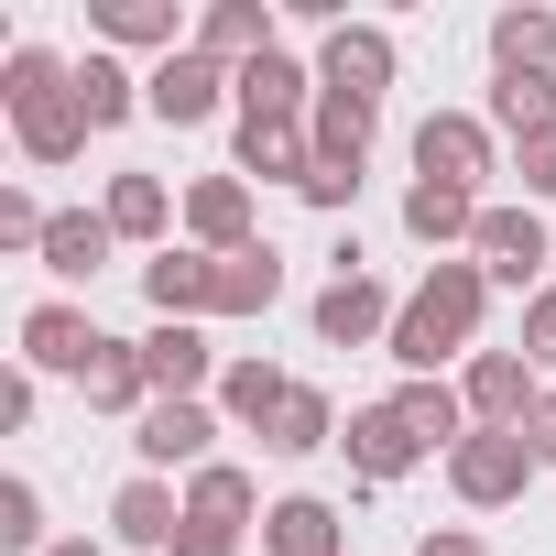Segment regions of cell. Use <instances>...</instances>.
Wrapping results in <instances>:
<instances>
[{"mask_svg":"<svg viewBox=\"0 0 556 556\" xmlns=\"http://www.w3.org/2000/svg\"><path fill=\"white\" fill-rule=\"evenodd\" d=\"M480 306H491V273H480V262H437L426 285L404 295L393 339H382V350L404 361V382H437L447 361L469 371V361H480Z\"/></svg>","mask_w":556,"mask_h":556,"instance_id":"6da1fadb","label":"cell"},{"mask_svg":"<svg viewBox=\"0 0 556 556\" xmlns=\"http://www.w3.org/2000/svg\"><path fill=\"white\" fill-rule=\"evenodd\" d=\"M0 110H12V142H23L34 164H77V153H88L77 66L45 55V45H12V55H0Z\"/></svg>","mask_w":556,"mask_h":556,"instance_id":"7a4b0ae2","label":"cell"},{"mask_svg":"<svg viewBox=\"0 0 556 556\" xmlns=\"http://www.w3.org/2000/svg\"><path fill=\"white\" fill-rule=\"evenodd\" d=\"M545 458H534V437L523 426H469L458 447H447V491L469 502V513H502V502H523V480H534Z\"/></svg>","mask_w":556,"mask_h":556,"instance_id":"3957f363","label":"cell"},{"mask_svg":"<svg viewBox=\"0 0 556 556\" xmlns=\"http://www.w3.org/2000/svg\"><path fill=\"white\" fill-rule=\"evenodd\" d=\"M251 469H229V458H207L197 480H186V523H175V545L164 556H240V523H251Z\"/></svg>","mask_w":556,"mask_h":556,"instance_id":"277c9868","label":"cell"},{"mask_svg":"<svg viewBox=\"0 0 556 556\" xmlns=\"http://www.w3.org/2000/svg\"><path fill=\"white\" fill-rule=\"evenodd\" d=\"M393 317H404V295H382V273H361V251H339L328 295H317V339L328 350H382Z\"/></svg>","mask_w":556,"mask_h":556,"instance_id":"5b68a950","label":"cell"},{"mask_svg":"<svg viewBox=\"0 0 556 556\" xmlns=\"http://www.w3.org/2000/svg\"><path fill=\"white\" fill-rule=\"evenodd\" d=\"M393 66H404V55H393V34H382V23H339V34L317 45V88H328V99H361V110H382Z\"/></svg>","mask_w":556,"mask_h":556,"instance_id":"8992f818","label":"cell"},{"mask_svg":"<svg viewBox=\"0 0 556 556\" xmlns=\"http://www.w3.org/2000/svg\"><path fill=\"white\" fill-rule=\"evenodd\" d=\"M218 99H240V77H229L218 55H197V45H186V55H164V66L142 77V110H153V121H175V131H197Z\"/></svg>","mask_w":556,"mask_h":556,"instance_id":"52a82bcc","label":"cell"},{"mask_svg":"<svg viewBox=\"0 0 556 556\" xmlns=\"http://www.w3.org/2000/svg\"><path fill=\"white\" fill-rule=\"evenodd\" d=\"M142 382H153V404H207V382H218L207 328H197V317H164V328L142 339Z\"/></svg>","mask_w":556,"mask_h":556,"instance_id":"ba28073f","label":"cell"},{"mask_svg":"<svg viewBox=\"0 0 556 556\" xmlns=\"http://www.w3.org/2000/svg\"><path fill=\"white\" fill-rule=\"evenodd\" d=\"M415 175L480 197V175H491V121H469V110H426V121H415Z\"/></svg>","mask_w":556,"mask_h":556,"instance_id":"9c48e42d","label":"cell"},{"mask_svg":"<svg viewBox=\"0 0 556 556\" xmlns=\"http://www.w3.org/2000/svg\"><path fill=\"white\" fill-rule=\"evenodd\" d=\"M99 350H110V328H99L88 306H55V295H45V306L23 317V371H66V382H88Z\"/></svg>","mask_w":556,"mask_h":556,"instance_id":"30bf717a","label":"cell"},{"mask_svg":"<svg viewBox=\"0 0 556 556\" xmlns=\"http://www.w3.org/2000/svg\"><path fill=\"white\" fill-rule=\"evenodd\" d=\"M534 393H545V382H534V361H523V350H480V361L458 371L469 426H523V415H534Z\"/></svg>","mask_w":556,"mask_h":556,"instance_id":"8fae6325","label":"cell"},{"mask_svg":"<svg viewBox=\"0 0 556 556\" xmlns=\"http://www.w3.org/2000/svg\"><path fill=\"white\" fill-rule=\"evenodd\" d=\"M339 447H350V469L382 491V480H404V469H426V437L404 426V404H361L350 426H339Z\"/></svg>","mask_w":556,"mask_h":556,"instance_id":"7c38bea8","label":"cell"},{"mask_svg":"<svg viewBox=\"0 0 556 556\" xmlns=\"http://www.w3.org/2000/svg\"><path fill=\"white\" fill-rule=\"evenodd\" d=\"M469 262L491 273V285H534V273H545V218H534V207H480Z\"/></svg>","mask_w":556,"mask_h":556,"instance_id":"4fadbf2b","label":"cell"},{"mask_svg":"<svg viewBox=\"0 0 556 556\" xmlns=\"http://www.w3.org/2000/svg\"><path fill=\"white\" fill-rule=\"evenodd\" d=\"M207 437H218V404H153L131 426V458L164 480V469H207Z\"/></svg>","mask_w":556,"mask_h":556,"instance_id":"5bb4252c","label":"cell"},{"mask_svg":"<svg viewBox=\"0 0 556 556\" xmlns=\"http://www.w3.org/2000/svg\"><path fill=\"white\" fill-rule=\"evenodd\" d=\"M262 556H350V523H339V502H317V491H285L262 513Z\"/></svg>","mask_w":556,"mask_h":556,"instance_id":"9a60e30c","label":"cell"},{"mask_svg":"<svg viewBox=\"0 0 556 556\" xmlns=\"http://www.w3.org/2000/svg\"><path fill=\"white\" fill-rule=\"evenodd\" d=\"M186 229H197V251H251V175H197L186 186Z\"/></svg>","mask_w":556,"mask_h":556,"instance_id":"2e32d148","label":"cell"},{"mask_svg":"<svg viewBox=\"0 0 556 556\" xmlns=\"http://www.w3.org/2000/svg\"><path fill=\"white\" fill-rule=\"evenodd\" d=\"M480 207H491V197H469V186H437V175H415V186H404V229H415L437 262H447V251H469Z\"/></svg>","mask_w":556,"mask_h":556,"instance_id":"e0dca14e","label":"cell"},{"mask_svg":"<svg viewBox=\"0 0 556 556\" xmlns=\"http://www.w3.org/2000/svg\"><path fill=\"white\" fill-rule=\"evenodd\" d=\"M142 295H153V317H207L218 306V251H153L142 262Z\"/></svg>","mask_w":556,"mask_h":556,"instance_id":"ac0fdd59","label":"cell"},{"mask_svg":"<svg viewBox=\"0 0 556 556\" xmlns=\"http://www.w3.org/2000/svg\"><path fill=\"white\" fill-rule=\"evenodd\" d=\"M240 175L306 186V175H317V121H240Z\"/></svg>","mask_w":556,"mask_h":556,"instance_id":"d6986e66","label":"cell"},{"mask_svg":"<svg viewBox=\"0 0 556 556\" xmlns=\"http://www.w3.org/2000/svg\"><path fill=\"white\" fill-rule=\"evenodd\" d=\"M306 110H317V77H306L285 45L240 66V121H306Z\"/></svg>","mask_w":556,"mask_h":556,"instance_id":"ffe728a7","label":"cell"},{"mask_svg":"<svg viewBox=\"0 0 556 556\" xmlns=\"http://www.w3.org/2000/svg\"><path fill=\"white\" fill-rule=\"evenodd\" d=\"M285 404H295V382L273 371V361H229V371H218V426H240V437H273Z\"/></svg>","mask_w":556,"mask_h":556,"instance_id":"44dd1931","label":"cell"},{"mask_svg":"<svg viewBox=\"0 0 556 556\" xmlns=\"http://www.w3.org/2000/svg\"><path fill=\"white\" fill-rule=\"evenodd\" d=\"M273 306H285V251H273V240L229 251V262H218V306H207V317H273Z\"/></svg>","mask_w":556,"mask_h":556,"instance_id":"7402d4cb","label":"cell"},{"mask_svg":"<svg viewBox=\"0 0 556 556\" xmlns=\"http://www.w3.org/2000/svg\"><path fill=\"white\" fill-rule=\"evenodd\" d=\"M197 55H218L240 77L251 55H273V12H262V0H207V12H197Z\"/></svg>","mask_w":556,"mask_h":556,"instance_id":"603a6c76","label":"cell"},{"mask_svg":"<svg viewBox=\"0 0 556 556\" xmlns=\"http://www.w3.org/2000/svg\"><path fill=\"white\" fill-rule=\"evenodd\" d=\"M110 251H121V229H110L99 207H55V229H45V251H34V262H45V273H66V285H88Z\"/></svg>","mask_w":556,"mask_h":556,"instance_id":"cb8c5ba5","label":"cell"},{"mask_svg":"<svg viewBox=\"0 0 556 556\" xmlns=\"http://www.w3.org/2000/svg\"><path fill=\"white\" fill-rule=\"evenodd\" d=\"M491 77H556V12H491Z\"/></svg>","mask_w":556,"mask_h":556,"instance_id":"d4e9b609","label":"cell"},{"mask_svg":"<svg viewBox=\"0 0 556 556\" xmlns=\"http://www.w3.org/2000/svg\"><path fill=\"white\" fill-rule=\"evenodd\" d=\"M77 393H88V415H131V426H142V415H153V382H142V339H110V350L88 361V382H77Z\"/></svg>","mask_w":556,"mask_h":556,"instance_id":"484cf974","label":"cell"},{"mask_svg":"<svg viewBox=\"0 0 556 556\" xmlns=\"http://www.w3.org/2000/svg\"><path fill=\"white\" fill-rule=\"evenodd\" d=\"M175 523H186V502H175L153 469H131L121 502H110V545H175Z\"/></svg>","mask_w":556,"mask_h":556,"instance_id":"4316f807","label":"cell"},{"mask_svg":"<svg viewBox=\"0 0 556 556\" xmlns=\"http://www.w3.org/2000/svg\"><path fill=\"white\" fill-rule=\"evenodd\" d=\"M88 23H99L110 45H153V55H186V45H197L175 0H88Z\"/></svg>","mask_w":556,"mask_h":556,"instance_id":"83f0119b","label":"cell"},{"mask_svg":"<svg viewBox=\"0 0 556 556\" xmlns=\"http://www.w3.org/2000/svg\"><path fill=\"white\" fill-rule=\"evenodd\" d=\"M99 218H110L121 240H164V229H175V197H164V175H110Z\"/></svg>","mask_w":556,"mask_h":556,"instance_id":"f1b7e54d","label":"cell"},{"mask_svg":"<svg viewBox=\"0 0 556 556\" xmlns=\"http://www.w3.org/2000/svg\"><path fill=\"white\" fill-rule=\"evenodd\" d=\"M491 131L556 142V77H491Z\"/></svg>","mask_w":556,"mask_h":556,"instance_id":"f546056e","label":"cell"},{"mask_svg":"<svg viewBox=\"0 0 556 556\" xmlns=\"http://www.w3.org/2000/svg\"><path fill=\"white\" fill-rule=\"evenodd\" d=\"M273 458H317V447H339V404L317 393V382H295V404L273 415V437H262Z\"/></svg>","mask_w":556,"mask_h":556,"instance_id":"4dcf8cb0","label":"cell"},{"mask_svg":"<svg viewBox=\"0 0 556 556\" xmlns=\"http://www.w3.org/2000/svg\"><path fill=\"white\" fill-rule=\"evenodd\" d=\"M77 110H88V131H121V121L142 110V77H131L121 55H88V66H77Z\"/></svg>","mask_w":556,"mask_h":556,"instance_id":"1f68e13d","label":"cell"},{"mask_svg":"<svg viewBox=\"0 0 556 556\" xmlns=\"http://www.w3.org/2000/svg\"><path fill=\"white\" fill-rule=\"evenodd\" d=\"M306 121H317V164H339V175H361V164H371V110H361V99H328V88H317V110H306Z\"/></svg>","mask_w":556,"mask_h":556,"instance_id":"d6a6232c","label":"cell"},{"mask_svg":"<svg viewBox=\"0 0 556 556\" xmlns=\"http://www.w3.org/2000/svg\"><path fill=\"white\" fill-rule=\"evenodd\" d=\"M393 404H404V426L426 437V458H447V447L469 437V404H458V382H404Z\"/></svg>","mask_w":556,"mask_h":556,"instance_id":"836d02e7","label":"cell"},{"mask_svg":"<svg viewBox=\"0 0 556 556\" xmlns=\"http://www.w3.org/2000/svg\"><path fill=\"white\" fill-rule=\"evenodd\" d=\"M0 545H12V556H45V491H34V480H0Z\"/></svg>","mask_w":556,"mask_h":556,"instance_id":"e575fe53","label":"cell"},{"mask_svg":"<svg viewBox=\"0 0 556 556\" xmlns=\"http://www.w3.org/2000/svg\"><path fill=\"white\" fill-rule=\"evenodd\" d=\"M523 361H534V371H556V285H534V295H523Z\"/></svg>","mask_w":556,"mask_h":556,"instance_id":"d590c367","label":"cell"},{"mask_svg":"<svg viewBox=\"0 0 556 556\" xmlns=\"http://www.w3.org/2000/svg\"><path fill=\"white\" fill-rule=\"evenodd\" d=\"M34 426V371H0V437Z\"/></svg>","mask_w":556,"mask_h":556,"instance_id":"8d00e7d4","label":"cell"},{"mask_svg":"<svg viewBox=\"0 0 556 556\" xmlns=\"http://www.w3.org/2000/svg\"><path fill=\"white\" fill-rule=\"evenodd\" d=\"M295 197H306V207H350V197H361V175H339V164H317V175H306Z\"/></svg>","mask_w":556,"mask_h":556,"instance_id":"74e56055","label":"cell"},{"mask_svg":"<svg viewBox=\"0 0 556 556\" xmlns=\"http://www.w3.org/2000/svg\"><path fill=\"white\" fill-rule=\"evenodd\" d=\"M415 556H491V545H480L469 523H426V534H415Z\"/></svg>","mask_w":556,"mask_h":556,"instance_id":"f35d334b","label":"cell"},{"mask_svg":"<svg viewBox=\"0 0 556 556\" xmlns=\"http://www.w3.org/2000/svg\"><path fill=\"white\" fill-rule=\"evenodd\" d=\"M523 437H534V458H545V469H556V382H545V393H534V415H523Z\"/></svg>","mask_w":556,"mask_h":556,"instance_id":"ab89813d","label":"cell"},{"mask_svg":"<svg viewBox=\"0 0 556 556\" xmlns=\"http://www.w3.org/2000/svg\"><path fill=\"white\" fill-rule=\"evenodd\" d=\"M523 197H556V142H523Z\"/></svg>","mask_w":556,"mask_h":556,"instance_id":"60d3db41","label":"cell"},{"mask_svg":"<svg viewBox=\"0 0 556 556\" xmlns=\"http://www.w3.org/2000/svg\"><path fill=\"white\" fill-rule=\"evenodd\" d=\"M45 556H110V545H88V534H66V545H45Z\"/></svg>","mask_w":556,"mask_h":556,"instance_id":"b9f144b4","label":"cell"}]
</instances>
